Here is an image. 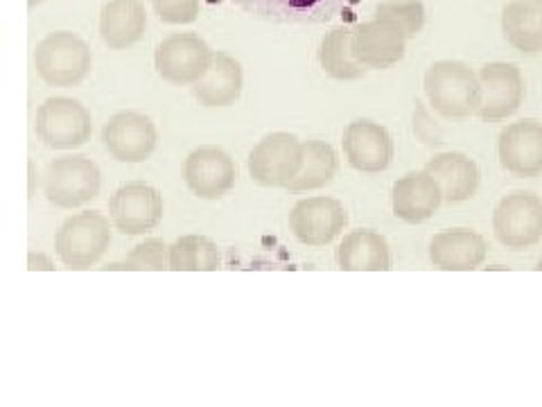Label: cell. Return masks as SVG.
<instances>
[{
  "mask_svg": "<svg viewBox=\"0 0 542 407\" xmlns=\"http://www.w3.org/2000/svg\"><path fill=\"white\" fill-rule=\"evenodd\" d=\"M244 70L242 64L229 53H212V61L197 84H192V95L201 107L219 109L231 107L242 95Z\"/></svg>",
  "mask_w": 542,
  "mask_h": 407,
  "instance_id": "cell-19",
  "label": "cell"
},
{
  "mask_svg": "<svg viewBox=\"0 0 542 407\" xmlns=\"http://www.w3.org/2000/svg\"><path fill=\"white\" fill-rule=\"evenodd\" d=\"M493 233L506 249H527L542 240V197L513 190L493 211Z\"/></svg>",
  "mask_w": 542,
  "mask_h": 407,
  "instance_id": "cell-6",
  "label": "cell"
},
{
  "mask_svg": "<svg viewBox=\"0 0 542 407\" xmlns=\"http://www.w3.org/2000/svg\"><path fill=\"white\" fill-rule=\"evenodd\" d=\"M222 267L217 242L206 236H181L170 247L172 272H215Z\"/></svg>",
  "mask_w": 542,
  "mask_h": 407,
  "instance_id": "cell-27",
  "label": "cell"
},
{
  "mask_svg": "<svg viewBox=\"0 0 542 407\" xmlns=\"http://www.w3.org/2000/svg\"><path fill=\"white\" fill-rule=\"evenodd\" d=\"M341 145L351 168H355L357 172L375 175V172H384L391 166L393 140L380 122L366 118L348 122V127L344 129Z\"/></svg>",
  "mask_w": 542,
  "mask_h": 407,
  "instance_id": "cell-16",
  "label": "cell"
},
{
  "mask_svg": "<svg viewBox=\"0 0 542 407\" xmlns=\"http://www.w3.org/2000/svg\"><path fill=\"white\" fill-rule=\"evenodd\" d=\"M337 265L344 272H386L391 269V249L384 236L371 229L351 231L337 247Z\"/></svg>",
  "mask_w": 542,
  "mask_h": 407,
  "instance_id": "cell-24",
  "label": "cell"
},
{
  "mask_svg": "<svg viewBox=\"0 0 542 407\" xmlns=\"http://www.w3.org/2000/svg\"><path fill=\"white\" fill-rule=\"evenodd\" d=\"M161 192L145 181H131L120 186L109 199V218L125 236H142L156 229L163 220Z\"/></svg>",
  "mask_w": 542,
  "mask_h": 407,
  "instance_id": "cell-9",
  "label": "cell"
},
{
  "mask_svg": "<svg viewBox=\"0 0 542 407\" xmlns=\"http://www.w3.org/2000/svg\"><path fill=\"white\" fill-rule=\"evenodd\" d=\"M497 154L510 175L522 179L542 175V122L536 118L510 122L499 134Z\"/></svg>",
  "mask_w": 542,
  "mask_h": 407,
  "instance_id": "cell-15",
  "label": "cell"
},
{
  "mask_svg": "<svg viewBox=\"0 0 542 407\" xmlns=\"http://www.w3.org/2000/svg\"><path fill=\"white\" fill-rule=\"evenodd\" d=\"M158 131L149 116L140 111H118L102 129V142L120 163H142L156 149Z\"/></svg>",
  "mask_w": 542,
  "mask_h": 407,
  "instance_id": "cell-11",
  "label": "cell"
},
{
  "mask_svg": "<svg viewBox=\"0 0 542 407\" xmlns=\"http://www.w3.org/2000/svg\"><path fill=\"white\" fill-rule=\"evenodd\" d=\"M351 34H353V29H348V27H334L321 36L319 50H316L321 70L337 81L362 79L368 70L353 57Z\"/></svg>",
  "mask_w": 542,
  "mask_h": 407,
  "instance_id": "cell-25",
  "label": "cell"
},
{
  "mask_svg": "<svg viewBox=\"0 0 542 407\" xmlns=\"http://www.w3.org/2000/svg\"><path fill=\"white\" fill-rule=\"evenodd\" d=\"M102 186L100 168L84 154H68L48 163L43 195L57 208H77L97 197Z\"/></svg>",
  "mask_w": 542,
  "mask_h": 407,
  "instance_id": "cell-4",
  "label": "cell"
},
{
  "mask_svg": "<svg viewBox=\"0 0 542 407\" xmlns=\"http://www.w3.org/2000/svg\"><path fill=\"white\" fill-rule=\"evenodd\" d=\"M27 170H29V188H27V192H29V197H32L34 195V186H36V168H34V163L32 161H29L27 163Z\"/></svg>",
  "mask_w": 542,
  "mask_h": 407,
  "instance_id": "cell-33",
  "label": "cell"
},
{
  "mask_svg": "<svg viewBox=\"0 0 542 407\" xmlns=\"http://www.w3.org/2000/svg\"><path fill=\"white\" fill-rule=\"evenodd\" d=\"M425 170L438 181L445 204H461L473 199L479 190V183H482L477 163L463 152H441L427 161Z\"/></svg>",
  "mask_w": 542,
  "mask_h": 407,
  "instance_id": "cell-20",
  "label": "cell"
},
{
  "mask_svg": "<svg viewBox=\"0 0 542 407\" xmlns=\"http://www.w3.org/2000/svg\"><path fill=\"white\" fill-rule=\"evenodd\" d=\"M34 131L46 147L75 149L90 140L93 120L90 111L73 98H48L36 111Z\"/></svg>",
  "mask_w": 542,
  "mask_h": 407,
  "instance_id": "cell-5",
  "label": "cell"
},
{
  "mask_svg": "<svg viewBox=\"0 0 542 407\" xmlns=\"http://www.w3.org/2000/svg\"><path fill=\"white\" fill-rule=\"evenodd\" d=\"M375 16L393 20L407 34V39L418 36L425 27L423 0H382L375 5Z\"/></svg>",
  "mask_w": 542,
  "mask_h": 407,
  "instance_id": "cell-28",
  "label": "cell"
},
{
  "mask_svg": "<svg viewBox=\"0 0 542 407\" xmlns=\"http://www.w3.org/2000/svg\"><path fill=\"white\" fill-rule=\"evenodd\" d=\"M212 61V50L192 32L170 34L156 46L154 66L161 79L172 86H192L206 75Z\"/></svg>",
  "mask_w": 542,
  "mask_h": 407,
  "instance_id": "cell-8",
  "label": "cell"
},
{
  "mask_svg": "<svg viewBox=\"0 0 542 407\" xmlns=\"http://www.w3.org/2000/svg\"><path fill=\"white\" fill-rule=\"evenodd\" d=\"M303 166V140L287 131L267 134L249 154V175L264 188H287Z\"/></svg>",
  "mask_w": 542,
  "mask_h": 407,
  "instance_id": "cell-7",
  "label": "cell"
},
{
  "mask_svg": "<svg viewBox=\"0 0 542 407\" xmlns=\"http://www.w3.org/2000/svg\"><path fill=\"white\" fill-rule=\"evenodd\" d=\"M122 269L129 272H163L170 269V247L158 238H147L127 253Z\"/></svg>",
  "mask_w": 542,
  "mask_h": 407,
  "instance_id": "cell-29",
  "label": "cell"
},
{
  "mask_svg": "<svg viewBox=\"0 0 542 407\" xmlns=\"http://www.w3.org/2000/svg\"><path fill=\"white\" fill-rule=\"evenodd\" d=\"M348 224L346 206L334 197L316 195L294 204L290 213V231L305 247H325Z\"/></svg>",
  "mask_w": 542,
  "mask_h": 407,
  "instance_id": "cell-10",
  "label": "cell"
},
{
  "mask_svg": "<svg viewBox=\"0 0 542 407\" xmlns=\"http://www.w3.org/2000/svg\"><path fill=\"white\" fill-rule=\"evenodd\" d=\"M536 272H542V258L538 260V265H536Z\"/></svg>",
  "mask_w": 542,
  "mask_h": 407,
  "instance_id": "cell-35",
  "label": "cell"
},
{
  "mask_svg": "<svg viewBox=\"0 0 542 407\" xmlns=\"http://www.w3.org/2000/svg\"><path fill=\"white\" fill-rule=\"evenodd\" d=\"M156 16L170 25H188L199 16V0H149Z\"/></svg>",
  "mask_w": 542,
  "mask_h": 407,
  "instance_id": "cell-30",
  "label": "cell"
},
{
  "mask_svg": "<svg viewBox=\"0 0 542 407\" xmlns=\"http://www.w3.org/2000/svg\"><path fill=\"white\" fill-rule=\"evenodd\" d=\"M41 3H43V0H27V7L29 9H34L36 5H41Z\"/></svg>",
  "mask_w": 542,
  "mask_h": 407,
  "instance_id": "cell-34",
  "label": "cell"
},
{
  "mask_svg": "<svg viewBox=\"0 0 542 407\" xmlns=\"http://www.w3.org/2000/svg\"><path fill=\"white\" fill-rule=\"evenodd\" d=\"M488 242L473 229L438 231L429 240V262L441 272H473L484 265Z\"/></svg>",
  "mask_w": 542,
  "mask_h": 407,
  "instance_id": "cell-17",
  "label": "cell"
},
{
  "mask_svg": "<svg viewBox=\"0 0 542 407\" xmlns=\"http://www.w3.org/2000/svg\"><path fill=\"white\" fill-rule=\"evenodd\" d=\"M339 170V159L332 145L325 140L312 138L303 140V166L296 179L287 186L290 192H310L319 190L334 179Z\"/></svg>",
  "mask_w": 542,
  "mask_h": 407,
  "instance_id": "cell-26",
  "label": "cell"
},
{
  "mask_svg": "<svg viewBox=\"0 0 542 407\" xmlns=\"http://www.w3.org/2000/svg\"><path fill=\"white\" fill-rule=\"evenodd\" d=\"M111 244L109 218L97 211L70 215L57 231L55 253L68 269H88L100 262Z\"/></svg>",
  "mask_w": 542,
  "mask_h": 407,
  "instance_id": "cell-3",
  "label": "cell"
},
{
  "mask_svg": "<svg viewBox=\"0 0 542 407\" xmlns=\"http://www.w3.org/2000/svg\"><path fill=\"white\" fill-rule=\"evenodd\" d=\"M93 55L84 39L59 29L39 41L34 50V68L48 86L70 88L88 75Z\"/></svg>",
  "mask_w": 542,
  "mask_h": 407,
  "instance_id": "cell-2",
  "label": "cell"
},
{
  "mask_svg": "<svg viewBox=\"0 0 542 407\" xmlns=\"http://www.w3.org/2000/svg\"><path fill=\"white\" fill-rule=\"evenodd\" d=\"M414 134L423 145H429V147H441L445 142L441 127H438L434 118L429 116L427 107L421 100H416V109H414Z\"/></svg>",
  "mask_w": 542,
  "mask_h": 407,
  "instance_id": "cell-31",
  "label": "cell"
},
{
  "mask_svg": "<svg viewBox=\"0 0 542 407\" xmlns=\"http://www.w3.org/2000/svg\"><path fill=\"white\" fill-rule=\"evenodd\" d=\"M147 12L142 0H109L100 14V36L111 50H127L142 39Z\"/></svg>",
  "mask_w": 542,
  "mask_h": 407,
  "instance_id": "cell-21",
  "label": "cell"
},
{
  "mask_svg": "<svg viewBox=\"0 0 542 407\" xmlns=\"http://www.w3.org/2000/svg\"><path fill=\"white\" fill-rule=\"evenodd\" d=\"M482 79L484 100L479 109V120L484 122H499L506 120L522 107L527 98L524 75L510 61H490L479 70Z\"/></svg>",
  "mask_w": 542,
  "mask_h": 407,
  "instance_id": "cell-13",
  "label": "cell"
},
{
  "mask_svg": "<svg viewBox=\"0 0 542 407\" xmlns=\"http://www.w3.org/2000/svg\"><path fill=\"white\" fill-rule=\"evenodd\" d=\"M183 179L199 199H222L238 181L235 161L219 147L192 149L183 163Z\"/></svg>",
  "mask_w": 542,
  "mask_h": 407,
  "instance_id": "cell-14",
  "label": "cell"
},
{
  "mask_svg": "<svg viewBox=\"0 0 542 407\" xmlns=\"http://www.w3.org/2000/svg\"><path fill=\"white\" fill-rule=\"evenodd\" d=\"M502 34L522 55H542V0H508L502 9Z\"/></svg>",
  "mask_w": 542,
  "mask_h": 407,
  "instance_id": "cell-23",
  "label": "cell"
},
{
  "mask_svg": "<svg viewBox=\"0 0 542 407\" xmlns=\"http://www.w3.org/2000/svg\"><path fill=\"white\" fill-rule=\"evenodd\" d=\"M27 269L29 272H53L55 269V260L50 258L48 253L32 251L27 256Z\"/></svg>",
  "mask_w": 542,
  "mask_h": 407,
  "instance_id": "cell-32",
  "label": "cell"
},
{
  "mask_svg": "<svg viewBox=\"0 0 542 407\" xmlns=\"http://www.w3.org/2000/svg\"><path fill=\"white\" fill-rule=\"evenodd\" d=\"M249 14L278 23H321L344 7V0H233Z\"/></svg>",
  "mask_w": 542,
  "mask_h": 407,
  "instance_id": "cell-22",
  "label": "cell"
},
{
  "mask_svg": "<svg viewBox=\"0 0 542 407\" xmlns=\"http://www.w3.org/2000/svg\"><path fill=\"white\" fill-rule=\"evenodd\" d=\"M407 34L393 20L373 16L351 34L353 57L368 70H386L405 59Z\"/></svg>",
  "mask_w": 542,
  "mask_h": 407,
  "instance_id": "cell-12",
  "label": "cell"
},
{
  "mask_svg": "<svg viewBox=\"0 0 542 407\" xmlns=\"http://www.w3.org/2000/svg\"><path fill=\"white\" fill-rule=\"evenodd\" d=\"M423 88L429 107L443 118L477 116L482 109V79H479V73H475L463 61H434L425 70Z\"/></svg>",
  "mask_w": 542,
  "mask_h": 407,
  "instance_id": "cell-1",
  "label": "cell"
},
{
  "mask_svg": "<svg viewBox=\"0 0 542 407\" xmlns=\"http://www.w3.org/2000/svg\"><path fill=\"white\" fill-rule=\"evenodd\" d=\"M443 204V190L438 181L423 172H409L393 183L391 190V208L398 220L407 224L427 222Z\"/></svg>",
  "mask_w": 542,
  "mask_h": 407,
  "instance_id": "cell-18",
  "label": "cell"
}]
</instances>
